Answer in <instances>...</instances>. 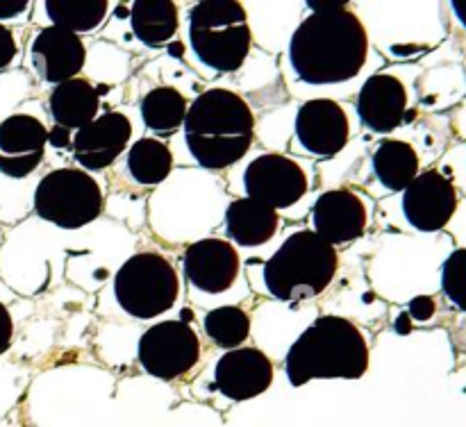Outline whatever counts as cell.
Masks as SVG:
<instances>
[{
  "mask_svg": "<svg viewBox=\"0 0 466 427\" xmlns=\"http://www.w3.org/2000/svg\"><path fill=\"white\" fill-rule=\"evenodd\" d=\"M355 107L367 130L387 134L408 118V91L399 77L378 73L362 84Z\"/></svg>",
  "mask_w": 466,
  "mask_h": 427,
  "instance_id": "18",
  "label": "cell"
},
{
  "mask_svg": "<svg viewBox=\"0 0 466 427\" xmlns=\"http://www.w3.org/2000/svg\"><path fill=\"white\" fill-rule=\"evenodd\" d=\"M369 368L367 336L341 316H321L296 339L285 359L291 386L312 380H358Z\"/></svg>",
  "mask_w": 466,
  "mask_h": 427,
  "instance_id": "3",
  "label": "cell"
},
{
  "mask_svg": "<svg viewBox=\"0 0 466 427\" xmlns=\"http://www.w3.org/2000/svg\"><path fill=\"white\" fill-rule=\"evenodd\" d=\"M189 39L196 57L218 73L244 66L253 45L248 16L235 0H205L189 12Z\"/></svg>",
  "mask_w": 466,
  "mask_h": 427,
  "instance_id": "5",
  "label": "cell"
},
{
  "mask_svg": "<svg viewBox=\"0 0 466 427\" xmlns=\"http://www.w3.org/2000/svg\"><path fill=\"white\" fill-rule=\"evenodd\" d=\"M107 12V0H48L46 3V14L53 25L76 32V35L98 30Z\"/></svg>",
  "mask_w": 466,
  "mask_h": 427,
  "instance_id": "24",
  "label": "cell"
},
{
  "mask_svg": "<svg viewBox=\"0 0 466 427\" xmlns=\"http://www.w3.org/2000/svg\"><path fill=\"white\" fill-rule=\"evenodd\" d=\"M48 141L53 148H59V150L73 148V139H71V134H68V130H64V127H59V125H55L53 130L48 132Z\"/></svg>",
  "mask_w": 466,
  "mask_h": 427,
  "instance_id": "33",
  "label": "cell"
},
{
  "mask_svg": "<svg viewBox=\"0 0 466 427\" xmlns=\"http://www.w3.org/2000/svg\"><path fill=\"white\" fill-rule=\"evenodd\" d=\"M48 109L55 125L64 127V130H82L98 116L100 94L91 82L73 77L50 91Z\"/></svg>",
  "mask_w": 466,
  "mask_h": 427,
  "instance_id": "20",
  "label": "cell"
},
{
  "mask_svg": "<svg viewBox=\"0 0 466 427\" xmlns=\"http://www.w3.org/2000/svg\"><path fill=\"white\" fill-rule=\"evenodd\" d=\"M280 216L276 209L250 198H237L226 209V232L237 245L255 248L276 236Z\"/></svg>",
  "mask_w": 466,
  "mask_h": 427,
  "instance_id": "19",
  "label": "cell"
},
{
  "mask_svg": "<svg viewBox=\"0 0 466 427\" xmlns=\"http://www.w3.org/2000/svg\"><path fill=\"white\" fill-rule=\"evenodd\" d=\"M394 327H396V332H399V334H410V332H412V318H410V313L408 312L400 313Z\"/></svg>",
  "mask_w": 466,
  "mask_h": 427,
  "instance_id": "34",
  "label": "cell"
},
{
  "mask_svg": "<svg viewBox=\"0 0 466 427\" xmlns=\"http://www.w3.org/2000/svg\"><path fill=\"white\" fill-rule=\"evenodd\" d=\"M14 339V318L12 312L7 309V304L0 300V357L9 350Z\"/></svg>",
  "mask_w": 466,
  "mask_h": 427,
  "instance_id": "30",
  "label": "cell"
},
{
  "mask_svg": "<svg viewBox=\"0 0 466 427\" xmlns=\"http://www.w3.org/2000/svg\"><path fill=\"white\" fill-rule=\"evenodd\" d=\"M86 59L85 44L76 32L48 25L32 39L30 64L36 75L50 84H64L82 71Z\"/></svg>",
  "mask_w": 466,
  "mask_h": 427,
  "instance_id": "14",
  "label": "cell"
},
{
  "mask_svg": "<svg viewBox=\"0 0 466 427\" xmlns=\"http://www.w3.org/2000/svg\"><path fill=\"white\" fill-rule=\"evenodd\" d=\"M173 168V154L167 144L157 139H139L127 153V171L144 186L159 184Z\"/></svg>",
  "mask_w": 466,
  "mask_h": 427,
  "instance_id": "25",
  "label": "cell"
},
{
  "mask_svg": "<svg viewBox=\"0 0 466 427\" xmlns=\"http://www.w3.org/2000/svg\"><path fill=\"white\" fill-rule=\"evenodd\" d=\"M435 312H437V304L431 295H417V298L410 303V309H408L410 318H414V321H421V323L431 321V318L435 316Z\"/></svg>",
  "mask_w": 466,
  "mask_h": 427,
  "instance_id": "29",
  "label": "cell"
},
{
  "mask_svg": "<svg viewBox=\"0 0 466 427\" xmlns=\"http://www.w3.org/2000/svg\"><path fill=\"white\" fill-rule=\"evenodd\" d=\"M35 212L62 230H80L103 212V191L82 168H57L36 184Z\"/></svg>",
  "mask_w": 466,
  "mask_h": 427,
  "instance_id": "7",
  "label": "cell"
},
{
  "mask_svg": "<svg viewBox=\"0 0 466 427\" xmlns=\"http://www.w3.org/2000/svg\"><path fill=\"white\" fill-rule=\"evenodd\" d=\"M18 57V44L14 39V32L5 23H0V71L12 66Z\"/></svg>",
  "mask_w": 466,
  "mask_h": 427,
  "instance_id": "28",
  "label": "cell"
},
{
  "mask_svg": "<svg viewBox=\"0 0 466 427\" xmlns=\"http://www.w3.org/2000/svg\"><path fill=\"white\" fill-rule=\"evenodd\" d=\"M458 209L455 184L441 171H423L403 191V214L417 230L437 232Z\"/></svg>",
  "mask_w": 466,
  "mask_h": 427,
  "instance_id": "11",
  "label": "cell"
},
{
  "mask_svg": "<svg viewBox=\"0 0 466 427\" xmlns=\"http://www.w3.org/2000/svg\"><path fill=\"white\" fill-rule=\"evenodd\" d=\"M337 266V250L312 230H300L287 236L285 243L264 263V282L273 298L300 303L323 293L335 280Z\"/></svg>",
  "mask_w": 466,
  "mask_h": 427,
  "instance_id": "4",
  "label": "cell"
},
{
  "mask_svg": "<svg viewBox=\"0 0 466 427\" xmlns=\"http://www.w3.org/2000/svg\"><path fill=\"white\" fill-rule=\"evenodd\" d=\"M132 136L130 118L121 112H105L73 136V157L85 171H105L112 166Z\"/></svg>",
  "mask_w": 466,
  "mask_h": 427,
  "instance_id": "13",
  "label": "cell"
},
{
  "mask_svg": "<svg viewBox=\"0 0 466 427\" xmlns=\"http://www.w3.org/2000/svg\"><path fill=\"white\" fill-rule=\"evenodd\" d=\"M132 32L150 48L167 45L177 32V7L171 0H137L130 9Z\"/></svg>",
  "mask_w": 466,
  "mask_h": 427,
  "instance_id": "21",
  "label": "cell"
},
{
  "mask_svg": "<svg viewBox=\"0 0 466 427\" xmlns=\"http://www.w3.org/2000/svg\"><path fill=\"white\" fill-rule=\"evenodd\" d=\"M350 125L344 107L335 100L314 98L296 114V141L314 157H332L349 144Z\"/></svg>",
  "mask_w": 466,
  "mask_h": 427,
  "instance_id": "12",
  "label": "cell"
},
{
  "mask_svg": "<svg viewBox=\"0 0 466 427\" xmlns=\"http://www.w3.org/2000/svg\"><path fill=\"white\" fill-rule=\"evenodd\" d=\"M187 100L173 86H157L141 100V118L146 127L157 134H171L185 123Z\"/></svg>",
  "mask_w": 466,
  "mask_h": 427,
  "instance_id": "23",
  "label": "cell"
},
{
  "mask_svg": "<svg viewBox=\"0 0 466 427\" xmlns=\"http://www.w3.org/2000/svg\"><path fill=\"white\" fill-rule=\"evenodd\" d=\"M30 9L27 0H0V23L14 21Z\"/></svg>",
  "mask_w": 466,
  "mask_h": 427,
  "instance_id": "31",
  "label": "cell"
},
{
  "mask_svg": "<svg viewBox=\"0 0 466 427\" xmlns=\"http://www.w3.org/2000/svg\"><path fill=\"white\" fill-rule=\"evenodd\" d=\"M308 7L312 14H326L337 12V9H346L349 3H346V0H309Z\"/></svg>",
  "mask_w": 466,
  "mask_h": 427,
  "instance_id": "32",
  "label": "cell"
},
{
  "mask_svg": "<svg viewBox=\"0 0 466 427\" xmlns=\"http://www.w3.org/2000/svg\"><path fill=\"white\" fill-rule=\"evenodd\" d=\"M214 382L235 402L258 398L271 386L273 362L258 348L228 350L214 368Z\"/></svg>",
  "mask_w": 466,
  "mask_h": 427,
  "instance_id": "15",
  "label": "cell"
},
{
  "mask_svg": "<svg viewBox=\"0 0 466 427\" xmlns=\"http://www.w3.org/2000/svg\"><path fill=\"white\" fill-rule=\"evenodd\" d=\"M453 12H455V16L460 18V23L466 27V0H455Z\"/></svg>",
  "mask_w": 466,
  "mask_h": 427,
  "instance_id": "35",
  "label": "cell"
},
{
  "mask_svg": "<svg viewBox=\"0 0 466 427\" xmlns=\"http://www.w3.org/2000/svg\"><path fill=\"white\" fill-rule=\"evenodd\" d=\"M239 253L230 241L200 239L185 253V275L198 291L223 293L239 275Z\"/></svg>",
  "mask_w": 466,
  "mask_h": 427,
  "instance_id": "17",
  "label": "cell"
},
{
  "mask_svg": "<svg viewBox=\"0 0 466 427\" xmlns=\"http://www.w3.org/2000/svg\"><path fill=\"white\" fill-rule=\"evenodd\" d=\"M114 293L132 318H157L177 303L180 280L173 263L159 253H137L116 273Z\"/></svg>",
  "mask_w": 466,
  "mask_h": 427,
  "instance_id": "6",
  "label": "cell"
},
{
  "mask_svg": "<svg viewBox=\"0 0 466 427\" xmlns=\"http://www.w3.org/2000/svg\"><path fill=\"white\" fill-rule=\"evenodd\" d=\"M367 207L362 198L349 189H332L319 195L312 209L314 234L326 243L346 245L360 239L367 230Z\"/></svg>",
  "mask_w": 466,
  "mask_h": 427,
  "instance_id": "16",
  "label": "cell"
},
{
  "mask_svg": "<svg viewBox=\"0 0 466 427\" xmlns=\"http://www.w3.org/2000/svg\"><path fill=\"white\" fill-rule=\"evenodd\" d=\"M48 130L32 114H9L0 121V173L23 180L41 166Z\"/></svg>",
  "mask_w": 466,
  "mask_h": 427,
  "instance_id": "10",
  "label": "cell"
},
{
  "mask_svg": "<svg viewBox=\"0 0 466 427\" xmlns=\"http://www.w3.org/2000/svg\"><path fill=\"white\" fill-rule=\"evenodd\" d=\"M441 289L451 304L466 312V248L455 250L441 266Z\"/></svg>",
  "mask_w": 466,
  "mask_h": 427,
  "instance_id": "27",
  "label": "cell"
},
{
  "mask_svg": "<svg viewBox=\"0 0 466 427\" xmlns=\"http://www.w3.org/2000/svg\"><path fill=\"white\" fill-rule=\"evenodd\" d=\"M182 125L191 157L209 171H223L239 162L255 139L250 104L228 89L203 91L187 109Z\"/></svg>",
  "mask_w": 466,
  "mask_h": 427,
  "instance_id": "2",
  "label": "cell"
},
{
  "mask_svg": "<svg viewBox=\"0 0 466 427\" xmlns=\"http://www.w3.org/2000/svg\"><path fill=\"white\" fill-rule=\"evenodd\" d=\"M246 198L258 200L271 209H287L308 191L303 166L287 154L267 153L248 164L244 173Z\"/></svg>",
  "mask_w": 466,
  "mask_h": 427,
  "instance_id": "9",
  "label": "cell"
},
{
  "mask_svg": "<svg viewBox=\"0 0 466 427\" xmlns=\"http://www.w3.org/2000/svg\"><path fill=\"white\" fill-rule=\"evenodd\" d=\"M373 171L390 191H405L419 175V154L410 144L385 139L373 153Z\"/></svg>",
  "mask_w": 466,
  "mask_h": 427,
  "instance_id": "22",
  "label": "cell"
},
{
  "mask_svg": "<svg viewBox=\"0 0 466 427\" xmlns=\"http://www.w3.org/2000/svg\"><path fill=\"white\" fill-rule=\"evenodd\" d=\"M367 55V27L349 7L305 16L289 44L291 68L308 84L350 80L362 71Z\"/></svg>",
  "mask_w": 466,
  "mask_h": 427,
  "instance_id": "1",
  "label": "cell"
},
{
  "mask_svg": "<svg viewBox=\"0 0 466 427\" xmlns=\"http://www.w3.org/2000/svg\"><path fill=\"white\" fill-rule=\"evenodd\" d=\"M205 332L218 348L235 350L248 339L250 318L241 307H217L205 316Z\"/></svg>",
  "mask_w": 466,
  "mask_h": 427,
  "instance_id": "26",
  "label": "cell"
},
{
  "mask_svg": "<svg viewBox=\"0 0 466 427\" xmlns=\"http://www.w3.org/2000/svg\"><path fill=\"white\" fill-rule=\"evenodd\" d=\"M137 357L148 375L177 380L198 363L200 339L185 321H162L141 334Z\"/></svg>",
  "mask_w": 466,
  "mask_h": 427,
  "instance_id": "8",
  "label": "cell"
}]
</instances>
